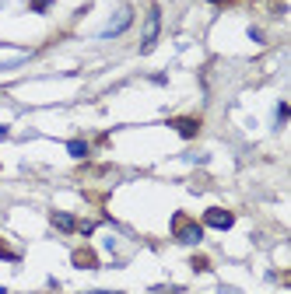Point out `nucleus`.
Instances as JSON below:
<instances>
[{
    "instance_id": "1",
    "label": "nucleus",
    "mask_w": 291,
    "mask_h": 294,
    "mask_svg": "<svg viewBox=\"0 0 291 294\" xmlns=\"http://www.w3.org/2000/svg\"><path fill=\"white\" fill-rule=\"evenodd\" d=\"M172 238L176 242H183V245H200V238H203V224L193 221L190 214H172Z\"/></svg>"
},
{
    "instance_id": "2",
    "label": "nucleus",
    "mask_w": 291,
    "mask_h": 294,
    "mask_svg": "<svg viewBox=\"0 0 291 294\" xmlns=\"http://www.w3.org/2000/svg\"><path fill=\"white\" fill-rule=\"evenodd\" d=\"M200 224H207V228H218V231H228L231 224H235V214L225 210V207H211V210H203V221Z\"/></svg>"
},
{
    "instance_id": "3",
    "label": "nucleus",
    "mask_w": 291,
    "mask_h": 294,
    "mask_svg": "<svg viewBox=\"0 0 291 294\" xmlns=\"http://www.w3.org/2000/svg\"><path fill=\"white\" fill-rule=\"evenodd\" d=\"M168 126H172L179 137H186V140H193L196 133H200V119L196 116H176V119H168Z\"/></svg>"
},
{
    "instance_id": "4",
    "label": "nucleus",
    "mask_w": 291,
    "mask_h": 294,
    "mask_svg": "<svg viewBox=\"0 0 291 294\" xmlns=\"http://www.w3.org/2000/svg\"><path fill=\"white\" fill-rule=\"evenodd\" d=\"M158 28H162V11L151 4V18H148V35H144V42H140V53H151V46H155V39H158Z\"/></svg>"
},
{
    "instance_id": "5",
    "label": "nucleus",
    "mask_w": 291,
    "mask_h": 294,
    "mask_svg": "<svg viewBox=\"0 0 291 294\" xmlns=\"http://www.w3.org/2000/svg\"><path fill=\"white\" fill-rule=\"evenodd\" d=\"M74 266L77 270H95L98 266V256H95V249H88V245H81V249H74Z\"/></svg>"
},
{
    "instance_id": "6",
    "label": "nucleus",
    "mask_w": 291,
    "mask_h": 294,
    "mask_svg": "<svg viewBox=\"0 0 291 294\" xmlns=\"http://www.w3.org/2000/svg\"><path fill=\"white\" fill-rule=\"evenodd\" d=\"M130 21H133V11H130V7H123V11L116 14V21H112L109 28L102 32V35H105V39H112V35H120V32H127V28H130Z\"/></svg>"
},
{
    "instance_id": "7",
    "label": "nucleus",
    "mask_w": 291,
    "mask_h": 294,
    "mask_svg": "<svg viewBox=\"0 0 291 294\" xmlns=\"http://www.w3.org/2000/svg\"><path fill=\"white\" fill-rule=\"evenodd\" d=\"M49 221H53V228H56V231H67V235H70V231H77V217H70V214H64V210H53V214H49Z\"/></svg>"
},
{
    "instance_id": "8",
    "label": "nucleus",
    "mask_w": 291,
    "mask_h": 294,
    "mask_svg": "<svg viewBox=\"0 0 291 294\" xmlns=\"http://www.w3.org/2000/svg\"><path fill=\"white\" fill-rule=\"evenodd\" d=\"M67 151H70V158H88V140H70Z\"/></svg>"
},
{
    "instance_id": "9",
    "label": "nucleus",
    "mask_w": 291,
    "mask_h": 294,
    "mask_svg": "<svg viewBox=\"0 0 291 294\" xmlns=\"http://www.w3.org/2000/svg\"><path fill=\"white\" fill-rule=\"evenodd\" d=\"M0 259H11V263H18V252H14V249H11L4 238H0Z\"/></svg>"
},
{
    "instance_id": "10",
    "label": "nucleus",
    "mask_w": 291,
    "mask_h": 294,
    "mask_svg": "<svg viewBox=\"0 0 291 294\" xmlns=\"http://www.w3.org/2000/svg\"><path fill=\"white\" fill-rule=\"evenodd\" d=\"M28 7H32V11H49L53 0H28Z\"/></svg>"
},
{
    "instance_id": "11",
    "label": "nucleus",
    "mask_w": 291,
    "mask_h": 294,
    "mask_svg": "<svg viewBox=\"0 0 291 294\" xmlns=\"http://www.w3.org/2000/svg\"><path fill=\"white\" fill-rule=\"evenodd\" d=\"M193 270H196V273H203V270H211V263H207L203 256H193Z\"/></svg>"
},
{
    "instance_id": "12",
    "label": "nucleus",
    "mask_w": 291,
    "mask_h": 294,
    "mask_svg": "<svg viewBox=\"0 0 291 294\" xmlns=\"http://www.w3.org/2000/svg\"><path fill=\"white\" fill-rule=\"evenodd\" d=\"M288 102H281V105H277V126H281V123H284V119H288Z\"/></svg>"
},
{
    "instance_id": "13",
    "label": "nucleus",
    "mask_w": 291,
    "mask_h": 294,
    "mask_svg": "<svg viewBox=\"0 0 291 294\" xmlns=\"http://www.w3.org/2000/svg\"><path fill=\"white\" fill-rule=\"evenodd\" d=\"M211 4H218V7H231V4H239V0H211Z\"/></svg>"
},
{
    "instance_id": "14",
    "label": "nucleus",
    "mask_w": 291,
    "mask_h": 294,
    "mask_svg": "<svg viewBox=\"0 0 291 294\" xmlns=\"http://www.w3.org/2000/svg\"><path fill=\"white\" fill-rule=\"evenodd\" d=\"M7 133H11V130H7V126H0V140H7Z\"/></svg>"
}]
</instances>
